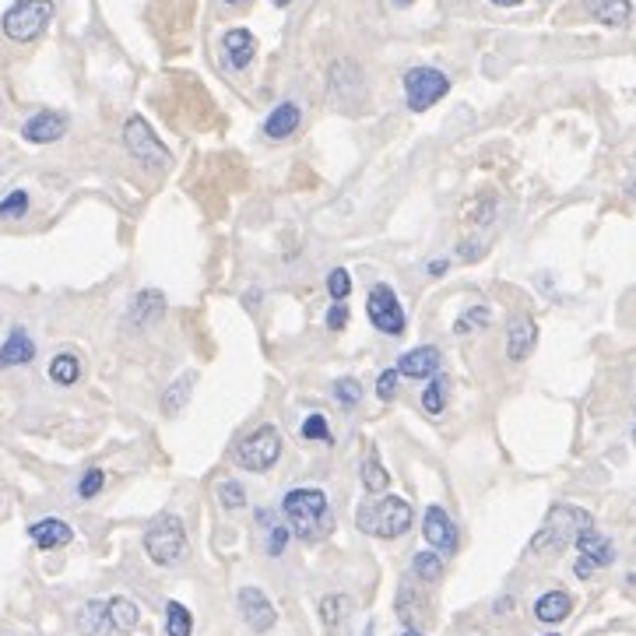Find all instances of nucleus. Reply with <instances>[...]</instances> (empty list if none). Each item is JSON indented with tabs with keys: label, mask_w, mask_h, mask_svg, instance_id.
I'll list each match as a JSON object with an SVG mask.
<instances>
[{
	"label": "nucleus",
	"mask_w": 636,
	"mask_h": 636,
	"mask_svg": "<svg viewBox=\"0 0 636 636\" xmlns=\"http://www.w3.org/2000/svg\"><path fill=\"white\" fill-rule=\"evenodd\" d=\"M447 267H450L447 260H432V264H429V274H447Z\"/></svg>",
	"instance_id": "42"
},
{
	"label": "nucleus",
	"mask_w": 636,
	"mask_h": 636,
	"mask_svg": "<svg viewBox=\"0 0 636 636\" xmlns=\"http://www.w3.org/2000/svg\"><path fill=\"white\" fill-rule=\"evenodd\" d=\"M36 359V344L32 338L22 331V327H14L7 341L0 344V370H11V366H25V362H32Z\"/></svg>",
	"instance_id": "16"
},
{
	"label": "nucleus",
	"mask_w": 636,
	"mask_h": 636,
	"mask_svg": "<svg viewBox=\"0 0 636 636\" xmlns=\"http://www.w3.org/2000/svg\"><path fill=\"white\" fill-rule=\"evenodd\" d=\"M489 4H496V7H517V4H524V0H489Z\"/></svg>",
	"instance_id": "44"
},
{
	"label": "nucleus",
	"mask_w": 636,
	"mask_h": 636,
	"mask_svg": "<svg viewBox=\"0 0 636 636\" xmlns=\"http://www.w3.org/2000/svg\"><path fill=\"white\" fill-rule=\"evenodd\" d=\"M222 4H229V7H243V4H250V0H222Z\"/></svg>",
	"instance_id": "45"
},
{
	"label": "nucleus",
	"mask_w": 636,
	"mask_h": 636,
	"mask_svg": "<svg viewBox=\"0 0 636 636\" xmlns=\"http://www.w3.org/2000/svg\"><path fill=\"white\" fill-rule=\"evenodd\" d=\"M412 570H415V577L425 580V584H432V580H440V573H443V559H440V552H419L415 559H412Z\"/></svg>",
	"instance_id": "28"
},
{
	"label": "nucleus",
	"mask_w": 636,
	"mask_h": 636,
	"mask_svg": "<svg viewBox=\"0 0 636 636\" xmlns=\"http://www.w3.org/2000/svg\"><path fill=\"white\" fill-rule=\"evenodd\" d=\"M124 144H127V152L137 159V162H144V166H162L170 155H166V144L155 137V130L148 120H141V117H130L127 124H124Z\"/></svg>",
	"instance_id": "8"
},
{
	"label": "nucleus",
	"mask_w": 636,
	"mask_h": 636,
	"mask_svg": "<svg viewBox=\"0 0 636 636\" xmlns=\"http://www.w3.org/2000/svg\"><path fill=\"white\" fill-rule=\"evenodd\" d=\"M626 190H630V197L636 201V170L630 172V183H626Z\"/></svg>",
	"instance_id": "43"
},
{
	"label": "nucleus",
	"mask_w": 636,
	"mask_h": 636,
	"mask_svg": "<svg viewBox=\"0 0 636 636\" xmlns=\"http://www.w3.org/2000/svg\"><path fill=\"white\" fill-rule=\"evenodd\" d=\"M335 397H338V405H344V408H355L362 401V383L352 380V377H341L335 383Z\"/></svg>",
	"instance_id": "34"
},
{
	"label": "nucleus",
	"mask_w": 636,
	"mask_h": 636,
	"mask_svg": "<svg viewBox=\"0 0 636 636\" xmlns=\"http://www.w3.org/2000/svg\"><path fill=\"white\" fill-rule=\"evenodd\" d=\"M401 636H423V633H419V630H405Z\"/></svg>",
	"instance_id": "47"
},
{
	"label": "nucleus",
	"mask_w": 636,
	"mask_h": 636,
	"mask_svg": "<svg viewBox=\"0 0 636 636\" xmlns=\"http://www.w3.org/2000/svg\"><path fill=\"white\" fill-rule=\"evenodd\" d=\"M78 633L82 636H109L113 623H109V601H85L78 612Z\"/></svg>",
	"instance_id": "17"
},
{
	"label": "nucleus",
	"mask_w": 636,
	"mask_h": 636,
	"mask_svg": "<svg viewBox=\"0 0 636 636\" xmlns=\"http://www.w3.org/2000/svg\"><path fill=\"white\" fill-rule=\"evenodd\" d=\"M348 608V597L344 594H327L324 601H320V619H324V626L327 630H335L341 623V612Z\"/></svg>",
	"instance_id": "31"
},
{
	"label": "nucleus",
	"mask_w": 636,
	"mask_h": 636,
	"mask_svg": "<svg viewBox=\"0 0 636 636\" xmlns=\"http://www.w3.org/2000/svg\"><path fill=\"white\" fill-rule=\"evenodd\" d=\"M362 485H366L370 492H383V489L390 485V475H387V467L380 465L377 454H370V457L362 461Z\"/></svg>",
	"instance_id": "29"
},
{
	"label": "nucleus",
	"mask_w": 636,
	"mask_h": 636,
	"mask_svg": "<svg viewBox=\"0 0 636 636\" xmlns=\"http://www.w3.org/2000/svg\"><path fill=\"white\" fill-rule=\"evenodd\" d=\"M348 324V309H344V302H335L331 309H327V327L331 331H341Z\"/></svg>",
	"instance_id": "41"
},
{
	"label": "nucleus",
	"mask_w": 636,
	"mask_h": 636,
	"mask_svg": "<svg viewBox=\"0 0 636 636\" xmlns=\"http://www.w3.org/2000/svg\"><path fill=\"white\" fill-rule=\"evenodd\" d=\"M236 601H240V615H243V623H247L254 633L274 630L278 612H274V605L267 601V594L264 591H257V588H240Z\"/></svg>",
	"instance_id": "10"
},
{
	"label": "nucleus",
	"mask_w": 636,
	"mask_h": 636,
	"mask_svg": "<svg viewBox=\"0 0 636 636\" xmlns=\"http://www.w3.org/2000/svg\"><path fill=\"white\" fill-rule=\"evenodd\" d=\"M282 457V436L274 425H257L236 443V465L247 471H267Z\"/></svg>",
	"instance_id": "6"
},
{
	"label": "nucleus",
	"mask_w": 636,
	"mask_h": 636,
	"mask_svg": "<svg viewBox=\"0 0 636 636\" xmlns=\"http://www.w3.org/2000/svg\"><path fill=\"white\" fill-rule=\"evenodd\" d=\"M102 485H106V475H102L99 467H88L85 478L78 482V496H82V500H91V496L102 492Z\"/></svg>",
	"instance_id": "38"
},
{
	"label": "nucleus",
	"mask_w": 636,
	"mask_h": 636,
	"mask_svg": "<svg viewBox=\"0 0 636 636\" xmlns=\"http://www.w3.org/2000/svg\"><path fill=\"white\" fill-rule=\"evenodd\" d=\"M394 4H408V0H394Z\"/></svg>",
	"instance_id": "48"
},
{
	"label": "nucleus",
	"mask_w": 636,
	"mask_h": 636,
	"mask_svg": "<svg viewBox=\"0 0 636 636\" xmlns=\"http://www.w3.org/2000/svg\"><path fill=\"white\" fill-rule=\"evenodd\" d=\"M49 377H53V383H60V387L78 383V377H82V362H78V355H71V352L53 355V362H49Z\"/></svg>",
	"instance_id": "25"
},
{
	"label": "nucleus",
	"mask_w": 636,
	"mask_h": 636,
	"mask_svg": "<svg viewBox=\"0 0 636 636\" xmlns=\"http://www.w3.org/2000/svg\"><path fill=\"white\" fill-rule=\"evenodd\" d=\"M535 344H538V324L531 320V317H513L507 327V355L513 362H520V359H527L531 352H535Z\"/></svg>",
	"instance_id": "13"
},
{
	"label": "nucleus",
	"mask_w": 636,
	"mask_h": 636,
	"mask_svg": "<svg viewBox=\"0 0 636 636\" xmlns=\"http://www.w3.org/2000/svg\"><path fill=\"white\" fill-rule=\"evenodd\" d=\"M25 212H29V194H25V190H14L11 197L0 201V222H4V218H22Z\"/></svg>",
	"instance_id": "36"
},
{
	"label": "nucleus",
	"mask_w": 636,
	"mask_h": 636,
	"mask_svg": "<svg viewBox=\"0 0 636 636\" xmlns=\"http://www.w3.org/2000/svg\"><path fill=\"white\" fill-rule=\"evenodd\" d=\"M447 91H450V78L443 71H436V67H412L405 74V99H408L412 113L432 109Z\"/></svg>",
	"instance_id": "7"
},
{
	"label": "nucleus",
	"mask_w": 636,
	"mask_h": 636,
	"mask_svg": "<svg viewBox=\"0 0 636 636\" xmlns=\"http://www.w3.org/2000/svg\"><path fill=\"white\" fill-rule=\"evenodd\" d=\"M588 11L601 25H612V29L630 25V18H633V4L630 0H588Z\"/></svg>",
	"instance_id": "21"
},
{
	"label": "nucleus",
	"mask_w": 636,
	"mask_h": 636,
	"mask_svg": "<svg viewBox=\"0 0 636 636\" xmlns=\"http://www.w3.org/2000/svg\"><path fill=\"white\" fill-rule=\"evenodd\" d=\"M109 623H113V630L117 633H134L137 630V623H141V612H137V605L130 601V597H109Z\"/></svg>",
	"instance_id": "23"
},
{
	"label": "nucleus",
	"mask_w": 636,
	"mask_h": 636,
	"mask_svg": "<svg viewBox=\"0 0 636 636\" xmlns=\"http://www.w3.org/2000/svg\"><path fill=\"white\" fill-rule=\"evenodd\" d=\"M633 440H636V425H633Z\"/></svg>",
	"instance_id": "49"
},
{
	"label": "nucleus",
	"mask_w": 636,
	"mask_h": 636,
	"mask_svg": "<svg viewBox=\"0 0 636 636\" xmlns=\"http://www.w3.org/2000/svg\"><path fill=\"white\" fill-rule=\"evenodd\" d=\"M302 440H324V443H331V429H327V419L317 412V415H309L306 423H302Z\"/></svg>",
	"instance_id": "37"
},
{
	"label": "nucleus",
	"mask_w": 636,
	"mask_h": 636,
	"mask_svg": "<svg viewBox=\"0 0 636 636\" xmlns=\"http://www.w3.org/2000/svg\"><path fill=\"white\" fill-rule=\"evenodd\" d=\"M282 513L289 517V531L302 542H317L331 531V507L324 489H292L282 500Z\"/></svg>",
	"instance_id": "1"
},
{
	"label": "nucleus",
	"mask_w": 636,
	"mask_h": 636,
	"mask_svg": "<svg viewBox=\"0 0 636 636\" xmlns=\"http://www.w3.org/2000/svg\"><path fill=\"white\" fill-rule=\"evenodd\" d=\"M394 387H397V370H383L380 380H377V394H380L383 401H390V397H394Z\"/></svg>",
	"instance_id": "39"
},
{
	"label": "nucleus",
	"mask_w": 636,
	"mask_h": 636,
	"mask_svg": "<svg viewBox=\"0 0 636 636\" xmlns=\"http://www.w3.org/2000/svg\"><path fill=\"white\" fill-rule=\"evenodd\" d=\"M162 313H166V299H162V292H152V289H144V292H137V296H134L130 317H134L137 324H148V320H162Z\"/></svg>",
	"instance_id": "24"
},
{
	"label": "nucleus",
	"mask_w": 636,
	"mask_h": 636,
	"mask_svg": "<svg viewBox=\"0 0 636 636\" xmlns=\"http://www.w3.org/2000/svg\"><path fill=\"white\" fill-rule=\"evenodd\" d=\"M423 408L429 415H440L443 408H447V383L440 380V377H432V383L425 387L423 394Z\"/></svg>",
	"instance_id": "30"
},
{
	"label": "nucleus",
	"mask_w": 636,
	"mask_h": 636,
	"mask_svg": "<svg viewBox=\"0 0 636 636\" xmlns=\"http://www.w3.org/2000/svg\"><path fill=\"white\" fill-rule=\"evenodd\" d=\"M218 500L225 510H243L247 507V489L240 482H218Z\"/></svg>",
	"instance_id": "32"
},
{
	"label": "nucleus",
	"mask_w": 636,
	"mask_h": 636,
	"mask_svg": "<svg viewBox=\"0 0 636 636\" xmlns=\"http://www.w3.org/2000/svg\"><path fill=\"white\" fill-rule=\"evenodd\" d=\"M366 313H370V320H373V327L383 331V335H405V309H401V302L394 296V289L390 285H377L370 299H366Z\"/></svg>",
	"instance_id": "9"
},
{
	"label": "nucleus",
	"mask_w": 636,
	"mask_h": 636,
	"mask_svg": "<svg viewBox=\"0 0 636 636\" xmlns=\"http://www.w3.org/2000/svg\"><path fill=\"white\" fill-rule=\"evenodd\" d=\"M412 520H415L412 507L401 496H383L377 503H366L359 507V517H355V524L373 538H401L412 527Z\"/></svg>",
	"instance_id": "2"
},
{
	"label": "nucleus",
	"mask_w": 636,
	"mask_h": 636,
	"mask_svg": "<svg viewBox=\"0 0 636 636\" xmlns=\"http://www.w3.org/2000/svg\"><path fill=\"white\" fill-rule=\"evenodd\" d=\"M29 538H32L39 549H60V545H67V542L74 538V531H71L64 520L46 517V520H39V524L29 527Z\"/></svg>",
	"instance_id": "19"
},
{
	"label": "nucleus",
	"mask_w": 636,
	"mask_h": 636,
	"mask_svg": "<svg viewBox=\"0 0 636 636\" xmlns=\"http://www.w3.org/2000/svg\"><path fill=\"white\" fill-rule=\"evenodd\" d=\"M144 552L152 555V562L159 566H176L187 555V527L179 524V517L162 513L148 531H144Z\"/></svg>",
	"instance_id": "5"
},
{
	"label": "nucleus",
	"mask_w": 636,
	"mask_h": 636,
	"mask_svg": "<svg viewBox=\"0 0 636 636\" xmlns=\"http://www.w3.org/2000/svg\"><path fill=\"white\" fill-rule=\"evenodd\" d=\"M440 370V348L423 344V348H412L408 355L397 359V377H408V380H429L436 377Z\"/></svg>",
	"instance_id": "12"
},
{
	"label": "nucleus",
	"mask_w": 636,
	"mask_h": 636,
	"mask_svg": "<svg viewBox=\"0 0 636 636\" xmlns=\"http://www.w3.org/2000/svg\"><path fill=\"white\" fill-rule=\"evenodd\" d=\"M289 545V527H271V542H267V552L271 555H282Z\"/></svg>",
	"instance_id": "40"
},
{
	"label": "nucleus",
	"mask_w": 636,
	"mask_h": 636,
	"mask_svg": "<svg viewBox=\"0 0 636 636\" xmlns=\"http://www.w3.org/2000/svg\"><path fill=\"white\" fill-rule=\"evenodd\" d=\"M271 4H274V7H289L292 0H271Z\"/></svg>",
	"instance_id": "46"
},
{
	"label": "nucleus",
	"mask_w": 636,
	"mask_h": 636,
	"mask_svg": "<svg viewBox=\"0 0 636 636\" xmlns=\"http://www.w3.org/2000/svg\"><path fill=\"white\" fill-rule=\"evenodd\" d=\"M53 22V0H18L7 14H4V36L14 43H32L46 32V25Z\"/></svg>",
	"instance_id": "4"
},
{
	"label": "nucleus",
	"mask_w": 636,
	"mask_h": 636,
	"mask_svg": "<svg viewBox=\"0 0 636 636\" xmlns=\"http://www.w3.org/2000/svg\"><path fill=\"white\" fill-rule=\"evenodd\" d=\"M190 390H194V373H183V380H176L166 390V397H162V415H176L187 401H190Z\"/></svg>",
	"instance_id": "26"
},
{
	"label": "nucleus",
	"mask_w": 636,
	"mask_h": 636,
	"mask_svg": "<svg viewBox=\"0 0 636 636\" xmlns=\"http://www.w3.org/2000/svg\"><path fill=\"white\" fill-rule=\"evenodd\" d=\"M222 49H225L229 67H236V71L250 67V60H254V53H257L254 32H250V29H229L225 39H222Z\"/></svg>",
	"instance_id": "15"
},
{
	"label": "nucleus",
	"mask_w": 636,
	"mask_h": 636,
	"mask_svg": "<svg viewBox=\"0 0 636 636\" xmlns=\"http://www.w3.org/2000/svg\"><path fill=\"white\" fill-rule=\"evenodd\" d=\"M489 320H492L489 306H471L465 317L454 324V331H457V335H467V331H475V327H489Z\"/></svg>",
	"instance_id": "33"
},
{
	"label": "nucleus",
	"mask_w": 636,
	"mask_h": 636,
	"mask_svg": "<svg viewBox=\"0 0 636 636\" xmlns=\"http://www.w3.org/2000/svg\"><path fill=\"white\" fill-rule=\"evenodd\" d=\"M327 292H331L335 302H344V299L352 296V278H348L344 267H335V271L327 274Z\"/></svg>",
	"instance_id": "35"
},
{
	"label": "nucleus",
	"mask_w": 636,
	"mask_h": 636,
	"mask_svg": "<svg viewBox=\"0 0 636 636\" xmlns=\"http://www.w3.org/2000/svg\"><path fill=\"white\" fill-rule=\"evenodd\" d=\"M166 633L170 636L194 633V615H190L187 605H179V601H170V605H166Z\"/></svg>",
	"instance_id": "27"
},
{
	"label": "nucleus",
	"mask_w": 636,
	"mask_h": 636,
	"mask_svg": "<svg viewBox=\"0 0 636 636\" xmlns=\"http://www.w3.org/2000/svg\"><path fill=\"white\" fill-rule=\"evenodd\" d=\"M545 636H559V633H545Z\"/></svg>",
	"instance_id": "50"
},
{
	"label": "nucleus",
	"mask_w": 636,
	"mask_h": 636,
	"mask_svg": "<svg viewBox=\"0 0 636 636\" xmlns=\"http://www.w3.org/2000/svg\"><path fill=\"white\" fill-rule=\"evenodd\" d=\"M423 538L425 545L432 552H440V555H450V552H457V527H454V520L447 517V510L443 507H429L423 517Z\"/></svg>",
	"instance_id": "11"
},
{
	"label": "nucleus",
	"mask_w": 636,
	"mask_h": 636,
	"mask_svg": "<svg viewBox=\"0 0 636 636\" xmlns=\"http://www.w3.org/2000/svg\"><path fill=\"white\" fill-rule=\"evenodd\" d=\"M573 612V597L566 591H549L535 601V619L538 623H562Z\"/></svg>",
	"instance_id": "22"
},
{
	"label": "nucleus",
	"mask_w": 636,
	"mask_h": 636,
	"mask_svg": "<svg viewBox=\"0 0 636 636\" xmlns=\"http://www.w3.org/2000/svg\"><path fill=\"white\" fill-rule=\"evenodd\" d=\"M299 127V106L296 102H282V106H274L271 109V117L264 120V134L271 137V141H285V137H292Z\"/></svg>",
	"instance_id": "20"
},
{
	"label": "nucleus",
	"mask_w": 636,
	"mask_h": 636,
	"mask_svg": "<svg viewBox=\"0 0 636 636\" xmlns=\"http://www.w3.org/2000/svg\"><path fill=\"white\" fill-rule=\"evenodd\" d=\"M67 134V120L60 117V113H36L32 120H25V127H22V137L25 141H32V144H53V141H60Z\"/></svg>",
	"instance_id": "14"
},
{
	"label": "nucleus",
	"mask_w": 636,
	"mask_h": 636,
	"mask_svg": "<svg viewBox=\"0 0 636 636\" xmlns=\"http://www.w3.org/2000/svg\"><path fill=\"white\" fill-rule=\"evenodd\" d=\"M594 527L591 524V513L580 507H552V513L545 517V527L535 535L531 549L535 552H555L570 542H577L580 531Z\"/></svg>",
	"instance_id": "3"
},
{
	"label": "nucleus",
	"mask_w": 636,
	"mask_h": 636,
	"mask_svg": "<svg viewBox=\"0 0 636 636\" xmlns=\"http://www.w3.org/2000/svg\"><path fill=\"white\" fill-rule=\"evenodd\" d=\"M573 545H577V552H580V555H584V559L591 562L594 570H597V566H608V562L615 559V549H612V542H608L605 535H597L594 527H588V531H580Z\"/></svg>",
	"instance_id": "18"
}]
</instances>
